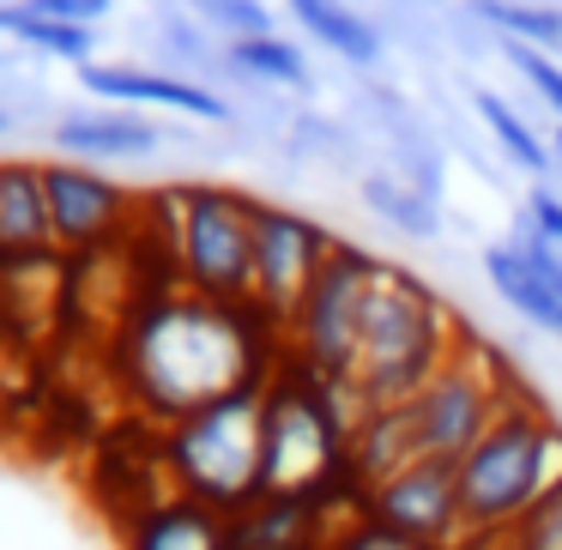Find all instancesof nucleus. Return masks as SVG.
Wrapping results in <instances>:
<instances>
[{"mask_svg":"<svg viewBox=\"0 0 562 550\" xmlns=\"http://www.w3.org/2000/svg\"><path fill=\"white\" fill-rule=\"evenodd\" d=\"M284 339L248 308H218L182 284L122 321V381L146 424H176L231 393H255L279 369Z\"/></svg>","mask_w":562,"mask_h":550,"instance_id":"1","label":"nucleus"},{"mask_svg":"<svg viewBox=\"0 0 562 550\" xmlns=\"http://www.w3.org/2000/svg\"><path fill=\"white\" fill-rule=\"evenodd\" d=\"M363 417V393L351 381H321L303 363L279 357L260 381V496L357 508L351 496V424Z\"/></svg>","mask_w":562,"mask_h":550,"instance_id":"2","label":"nucleus"},{"mask_svg":"<svg viewBox=\"0 0 562 550\" xmlns=\"http://www.w3.org/2000/svg\"><path fill=\"white\" fill-rule=\"evenodd\" d=\"M557 484H562V417L538 393H520L472 441V453L453 460V490H460V520H465L460 550L496 545Z\"/></svg>","mask_w":562,"mask_h":550,"instance_id":"3","label":"nucleus"},{"mask_svg":"<svg viewBox=\"0 0 562 550\" xmlns=\"http://www.w3.org/2000/svg\"><path fill=\"white\" fill-rule=\"evenodd\" d=\"M460 339L465 327L453 321V308L424 279L381 260L357 315L351 388L363 393V405H412Z\"/></svg>","mask_w":562,"mask_h":550,"instance_id":"4","label":"nucleus"},{"mask_svg":"<svg viewBox=\"0 0 562 550\" xmlns=\"http://www.w3.org/2000/svg\"><path fill=\"white\" fill-rule=\"evenodd\" d=\"M151 448H158L164 490L236 520L260 496V388L212 400L176 424H158Z\"/></svg>","mask_w":562,"mask_h":550,"instance_id":"5","label":"nucleus"},{"mask_svg":"<svg viewBox=\"0 0 562 550\" xmlns=\"http://www.w3.org/2000/svg\"><path fill=\"white\" fill-rule=\"evenodd\" d=\"M255 212L260 200L236 188H176V284L218 308H248L255 296Z\"/></svg>","mask_w":562,"mask_h":550,"instance_id":"6","label":"nucleus"},{"mask_svg":"<svg viewBox=\"0 0 562 550\" xmlns=\"http://www.w3.org/2000/svg\"><path fill=\"white\" fill-rule=\"evenodd\" d=\"M520 393H532V388L514 375L508 357H502L496 345H484L477 333H465V339L448 351V363H441L436 375L424 381V393L412 400L424 453L429 460H448V465L465 460L472 441L484 436Z\"/></svg>","mask_w":562,"mask_h":550,"instance_id":"7","label":"nucleus"},{"mask_svg":"<svg viewBox=\"0 0 562 550\" xmlns=\"http://www.w3.org/2000/svg\"><path fill=\"white\" fill-rule=\"evenodd\" d=\"M381 260L357 243H333L327 260H321L315 284L303 291L291 327H284V357L303 363L308 375L321 381H351V363H357V315H363V296H369V279H375Z\"/></svg>","mask_w":562,"mask_h":550,"instance_id":"8","label":"nucleus"},{"mask_svg":"<svg viewBox=\"0 0 562 550\" xmlns=\"http://www.w3.org/2000/svg\"><path fill=\"white\" fill-rule=\"evenodd\" d=\"M333 243H339V236L321 231L315 218L260 200V212H255V296H248V315L284 339V327H291L296 303H303V291L315 284V272H321V260H327Z\"/></svg>","mask_w":562,"mask_h":550,"instance_id":"9","label":"nucleus"},{"mask_svg":"<svg viewBox=\"0 0 562 550\" xmlns=\"http://www.w3.org/2000/svg\"><path fill=\"white\" fill-rule=\"evenodd\" d=\"M43 188H49V224H55V255L91 260L103 248L122 243V231L139 218L134 194L115 188L103 170L79 158H55L43 164Z\"/></svg>","mask_w":562,"mask_h":550,"instance_id":"10","label":"nucleus"},{"mask_svg":"<svg viewBox=\"0 0 562 550\" xmlns=\"http://www.w3.org/2000/svg\"><path fill=\"white\" fill-rule=\"evenodd\" d=\"M357 508L369 520H381L387 532L412 538L424 550H460L465 545V520H460V490H453V465L448 460H417L405 472H393L387 484H375Z\"/></svg>","mask_w":562,"mask_h":550,"instance_id":"11","label":"nucleus"},{"mask_svg":"<svg viewBox=\"0 0 562 550\" xmlns=\"http://www.w3.org/2000/svg\"><path fill=\"white\" fill-rule=\"evenodd\" d=\"M417 460H429V453H424V436H417L412 405H363V417L351 424V453H345L351 496L363 502L375 484H387L393 472H405Z\"/></svg>","mask_w":562,"mask_h":550,"instance_id":"12","label":"nucleus"},{"mask_svg":"<svg viewBox=\"0 0 562 550\" xmlns=\"http://www.w3.org/2000/svg\"><path fill=\"white\" fill-rule=\"evenodd\" d=\"M79 86L103 103H151V110H176V115H194V122H231V103L212 98L206 86L182 74H151V67H103L86 61L79 67Z\"/></svg>","mask_w":562,"mask_h":550,"instance_id":"13","label":"nucleus"},{"mask_svg":"<svg viewBox=\"0 0 562 550\" xmlns=\"http://www.w3.org/2000/svg\"><path fill=\"white\" fill-rule=\"evenodd\" d=\"M122 550H231V520L206 502H188L176 490H158L139 502L122 526Z\"/></svg>","mask_w":562,"mask_h":550,"instance_id":"14","label":"nucleus"},{"mask_svg":"<svg viewBox=\"0 0 562 550\" xmlns=\"http://www.w3.org/2000/svg\"><path fill=\"white\" fill-rule=\"evenodd\" d=\"M55 224H49V188L43 164L0 158V260H49Z\"/></svg>","mask_w":562,"mask_h":550,"instance_id":"15","label":"nucleus"},{"mask_svg":"<svg viewBox=\"0 0 562 550\" xmlns=\"http://www.w3.org/2000/svg\"><path fill=\"white\" fill-rule=\"evenodd\" d=\"M55 146L74 158H151L158 151V127L122 110H98V115H67L55 127Z\"/></svg>","mask_w":562,"mask_h":550,"instance_id":"16","label":"nucleus"},{"mask_svg":"<svg viewBox=\"0 0 562 550\" xmlns=\"http://www.w3.org/2000/svg\"><path fill=\"white\" fill-rule=\"evenodd\" d=\"M484 279H490V291H496L520 321H532V327H544V333H562V303H557V291L538 279V267H532V260H526L514 243L484 248Z\"/></svg>","mask_w":562,"mask_h":550,"instance_id":"17","label":"nucleus"},{"mask_svg":"<svg viewBox=\"0 0 562 550\" xmlns=\"http://www.w3.org/2000/svg\"><path fill=\"white\" fill-rule=\"evenodd\" d=\"M284 7L296 13V25H303L308 37H321V49L345 55V61H357V67H369L381 55L375 25H369L363 13H351L345 0H284Z\"/></svg>","mask_w":562,"mask_h":550,"instance_id":"18","label":"nucleus"},{"mask_svg":"<svg viewBox=\"0 0 562 550\" xmlns=\"http://www.w3.org/2000/svg\"><path fill=\"white\" fill-rule=\"evenodd\" d=\"M0 37L25 43V49H37V55H55V61H74V67L91 61V25H61V19H43V13H31L25 0L0 7Z\"/></svg>","mask_w":562,"mask_h":550,"instance_id":"19","label":"nucleus"},{"mask_svg":"<svg viewBox=\"0 0 562 550\" xmlns=\"http://www.w3.org/2000/svg\"><path fill=\"white\" fill-rule=\"evenodd\" d=\"M465 13L496 25L508 43H526V49H538V55L562 49V7H532V0H465Z\"/></svg>","mask_w":562,"mask_h":550,"instance_id":"20","label":"nucleus"},{"mask_svg":"<svg viewBox=\"0 0 562 550\" xmlns=\"http://www.w3.org/2000/svg\"><path fill=\"white\" fill-rule=\"evenodd\" d=\"M224 61L236 74H255L267 86H291V91H308V55L284 37H243V43H224Z\"/></svg>","mask_w":562,"mask_h":550,"instance_id":"21","label":"nucleus"},{"mask_svg":"<svg viewBox=\"0 0 562 550\" xmlns=\"http://www.w3.org/2000/svg\"><path fill=\"white\" fill-rule=\"evenodd\" d=\"M472 103H477V115H484V127L496 134V146L508 151V158L520 164L526 176H538V182H544V176H550V164H557V158H550V146H544V139H538L532 127H526L520 115H514V103H508V98H496V91H477Z\"/></svg>","mask_w":562,"mask_h":550,"instance_id":"22","label":"nucleus"},{"mask_svg":"<svg viewBox=\"0 0 562 550\" xmlns=\"http://www.w3.org/2000/svg\"><path fill=\"white\" fill-rule=\"evenodd\" d=\"M363 200H369V212H381V218L393 224V231H405V236H436V206H429V194H424L417 182L363 176Z\"/></svg>","mask_w":562,"mask_h":550,"instance_id":"23","label":"nucleus"},{"mask_svg":"<svg viewBox=\"0 0 562 550\" xmlns=\"http://www.w3.org/2000/svg\"><path fill=\"white\" fill-rule=\"evenodd\" d=\"M484 550H562V484L550 490V496H538L532 508Z\"/></svg>","mask_w":562,"mask_h":550,"instance_id":"24","label":"nucleus"},{"mask_svg":"<svg viewBox=\"0 0 562 550\" xmlns=\"http://www.w3.org/2000/svg\"><path fill=\"white\" fill-rule=\"evenodd\" d=\"M321 550H424V545L387 532V526L369 520L363 508H345L339 520H333V532H327V545H321Z\"/></svg>","mask_w":562,"mask_h":550,"instance_id":"25","label":"nucleus"},{"mask_svg":"<svg viewBox=\"0 0 562 550\" xmlns=\"http://www.w3.org/2000/svg\"><path fill=\"white\" fill-rule=\"evenodd\" d=\"M194 7H200V19H206V25H218L231 43L267 37V31H272V13L260 7V0H194Z\"/></svg>","mask_w":562,"mask_h":550,"instance_id":"26","label":"nucleus"},{"mask_svg":"<svg viewBox=\"0 0 562 550\" xmlns=\"http://www.w3.org/2000/svg\"><path fill=\"white\" fill-rule=\"evenodd\" d=\"M508 61L520 67V79L550 103V110H557V122H562V61H550V55L526 49V43H508Z\"/></svg>","mask_w":562,"mask_h":550,"instance_id":"27","label":"nucleus"},{"mask_svg":"<svg viewBox=\"0 0 562 550\" xmlns=\"http://www.w3.org/2000/svg\"><path fill=\"white\" fill-rule=\"evenodd\" d=\"M526 224H532V231L544 236L550 248H562V194L532 188V194H526Z\"/></svg>","mask_w":562,"mask_h":550,"instance_id":"28","label":"nucleus"},{"mask_svg":"<svg viewBox=\"0 0 562 550\" xmlns=\"http://www.w3.org/2000/svg\"><path fill=\"white\" fill-rule=\"evenodd\" d=\"M25 7L43 19H61V25H98L110 13V0H25Z\"/></svg>","mask_w":562,"mask_h":550,"instance_id":"29","label":"nucleus"},{"mask_svg":"<svg viewBox=\"0 0 562 550\" xmlns=\"http://www.w3.org/2000/svg\"><path fill=\"white\" fill-rule=\"evenodd\" d=\"M550 158H557V164H562V127H557V139H550Z\"/></svg>","mask_w":562,"mask_h":550,"instance_id":"30","label":"nucleus"},{"mask_svg":"<svg viewBox=\"0 0 562 550\" xmlns=\"http://www.w3.org/2000/svg\"><path fill=\"white\" fill-rule=\"evenodd\" d=\"M0 127H7V115H0Z\"/></svg>","mask_w":562,"mask_h":550,"instance_id":"31","label":"nucleus"}]
</instances>
